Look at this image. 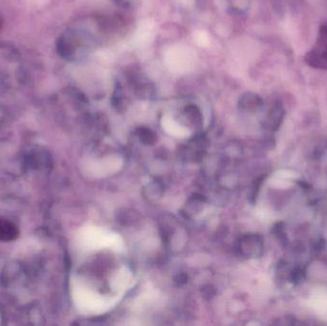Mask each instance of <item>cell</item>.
<instances>
[{
    "label": "cell",
    "mask_w": 327,
    "mask_h": 326,
    "mask_svg": "<svg viewBox=\"0 0 327 326\" xmlns=\"http://www.w3.org/2000/svg\"><path fill=\"white\" fill-rule=\"evenodd\" d=\"M306 278V272L302 268H294L289 274V282L294 285L302 282Z\"/></svg>",
    "instance_id": "obj_5"
},
{
    "label": "cell",
    "mask_w": 327,
    "mask_h": 326,
    "mask_svg": "<svg viewBox=\"0 0 327 326\" xmlns=\"http://www.w3.org/2000/svg\"><path fill=\"white\" fill-rule=\"evenodd\" d=\"M284 118V109L280 104H276L274 106L271 110L269 111L267 118H266V126L270 130H278Z\"/></svg>",
    "instance_id": "obj_3"
},
{
    "label": "cell",
    "mask_w": 327,
    "mask_h": 326,
    "mask_svg": "<svg viewBox=\"0 0 327 326\" xmlns=\"http://www.w3.org/2000/svg\"><path fill=\"white\" fill-rule=\"evenodd\" d=\"M140 139L144 144H152V142L154 141L152 132L148 130H142L140 132Z\"/></svg>",
    "instance_id": "obj_6"
},
{
    "label": "cell",
    "mask_w": 327,
    "mask_h": 326,
    "mask_svg": "<svg viewBox=\"0 0 327 326\" xmlns=\"http://www.w3.org/2000/svg\"><path fill=\"white\" fill-rule=\"evenodd\" d=\"M240 106L246 111H256L260 108L263 104L262 98L254 93H246L244 94L240 100Z\"/></svg>",
    "instance_id": "obj_4"
},
{
    "label": "cell",
    "mask_w": 327,
    "mask_h": 326,
    "mask_svg": "<svg viewBox=\"0 0 327 326\" xmlns=\"http://www.w3.org/2000/svg\"><path fill=\"white\" fill-rule=\"evenodd\" d=\"M304 60L313 68L327 70V45L318 44L316 48L306 54Z\"/></svg>",
    "instance_id": "obj_2"
},
{
    "label": "cell",
    "mask_w": 327,
    "mask_h": 326,
    "mask_svg": "<svg viewBox=\"0 0 327 326\" xmlns=\"http://www.w3.org/2000/svg\"><path fill=\"white\" fill-rule=\"evenodd\" d=\"M240 250L247 258H258L263 250V241L260 236L249 234L240 242Z\"/></svg>",
    "instance_id": "obj_1"
}]
</instances>
